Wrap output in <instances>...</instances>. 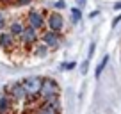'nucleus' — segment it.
<instances>
[{"mask_svg":"<svg viewBox=\"0 0 121 114\" xmlns=\"http://www.w3.org/2000/svg\"><path fill=\"white\" fill-rule=\"evenodd\" d=\"M59 93H60V88L55 80L48 79V77L43 79V86H41V91H39L41 102H55L59 98Z\"/></svg>","mask_w":121,"mask_h":114,"instance_id":"nucleus-1","label":"nucleus"},{"mask_svg":"<svg viewBox=\"0 0 121 114\" xmlns=\"http://www.w3.org/2000/svg\"><path fill=\"white\" fill-rule=\"evenodd\" d=\"M23 88H25L29 98H38L39 96V91H41V86H43V79L38 75H29L22 80Z\"/></svg>","mask_w":121,"mask_h":114,"instance_id":"nucleus-2","label":"nucleus"},{"mask_svg":"<svg viewBox=\"0 0 121 114\" xmlns=\"http://www.w3.org/2000/svg\"><path fill=\"white\" fill-rule=\"evenodd\" d=\"M46 29L55 31V32H62V29H64V18H62V14L59 11H53L48 14V18H46Z\"/></svg>","mask_w":121,"mask_h":114,"instance_id":"nucleus-3","label":"nucleus"},{"mask_svg":"<svg viewBox=\"0 0 121 114\" xmlns=\"http://www.w3.org/2000/svg\"><path fill=\"white\" fill-rule=\"evenodd\" d=\"M41 41H45L46 45L50 46V50H55V48H59V46H60L62 38H60V32H55V31L46 29V31L41 34Z\"/></svg>","mask_w":121,"mask_h":114,"instance_id":"nucleus-4","label":"nucleus"},{"mask_svg":"<svg viewBox=\"0 0 121 114\" xmlns=\"http://www.w3.org/2000/svg\"><path fill=\"white\" fill-rule=\"evenodd\" d=\"M20 41H22L23 46H34V43L39 41V34H38V29H34V27H25V31H23V34L20 36Z\"/></svg>","mask_w":121,"mask_h":114,"instance_id":"nucleus-5","label":"nucleus"},{"mask_svg":"<svg viewBox=\"0 0 121 114\" xmlns=\"http://www.w3.org/2000/svg\"><path fill=\"white\" fill-rule=\"evenodd\" d=\"M7 95L13 98V102H25V100L29 98V95H27V91H25V88H23L22 82L13 84L11 88L7 89Z\"/></svg>","mask_w":121,"mask_h":114,"instance_id":"nucleus-6","label":"nucleus"},{"mask_svg":"<svg viewBox=\"0 0 121 114\" xmlns=\"http://www.w3.org/2000/svg\"><path fill=\"white\" fill-rule=\"evenodd\" d=\"M27 25L29 27H34V29H43V27L46 25V18H45V14H41L39 11H30L29 14H27Z\"/></svg>","mask_w":121,"mask_h":114,"instance_id":"nucleus-7","label":"nucleus"},{"mask_svg":"<svg viewBox=\"0 0 121 114\" xmlns=\"http://www.w3.org/2000/svg\"><path fill=\"white\" fill-rule=\"evenodd\" d=\"M16 46V38L7 31H0V48H4V50H11Z\"/></svg>","mask_w":121,"mask_h":114,"instance_id":"nucleus-8","label":"nucleus"},{"mask_svg":"<svg viewBox=\"0 0 121 114\" xmlns=\"http://www.w3.org/2000/svg\"><path fill=\"white\" fill-rule=\"evenodd\" d=\"M13 98L5 93V95H0V114H9L13 109Z\"/></svg>","mask_w":121,"mask_h":114,"instance_id":"nucleus-9","label":"nucleus"},{"mask_svg":"<svg viewBox=\"0 0 121 114\" xmlns=\"http://www.w3.org/2000/svg\"><path fill=\"white\" fill-rule=\"evenodd\" d=\"M50 52V46L46 45L45 41H38L34 43V46H32V53H34L36 57H46Z\"/></svg>","mask_w":121,"mask_h":114,"instance_id":"nucleus-10","label":"nucleus"},{"mask_svg":"<svg viewBox=\"0 0 121 114\" xmlns=\"http://www.w3.org/2000/svg\"><path fill=\"white\" fill-rule=\"evenodd\" d=\"M25 27H27V25H25L23 22L16 20V22H13L11 25L7 27V29H9V32H11V34L14 36L16 39H20V36H22V34H23V31H25Z\"/></svg>","mask_w":121,"mask_h":114,"instance_id":"nucleus-11","label":"nucleus"},{"mask_svg":"<svg viewBox=\"0 0 121 114\" xmlns=\"http://www.w3.org/2000/svg\"><path fill=\"white\" fill-rule=\"evenodd\" d=\"M36 114H59V107L48 102H41V107L38 109Z\"/></svg>","mask_w":121,"mask_h":114,"instance_id":"nucleus-12","label":"nucleus"},{"mask_svg":"<svg viewBox=\"0 0 121 114\" xmlns=\"http://www.w3.org/2000/svg\"><path fill=\"white\" fill-rule=\"evenodd\" d=\"M109 61H110V57L105 53V55H103V59L100 61V64L96 66V70H95V77H96V79H100V77L103 75V71H105V68H107V64H109Z\"/></svg>","mask_w":121,"mask_h":114,"instance_id":"nucleus-13","label":"nucleus"},{"mask_svg":"<svg viewBox=\"0 0 121 114\" xmlns=\"http://www.w3.org/2000/svg\"><path fill=\"white\" fill-rule=\"evenodd\" d=\"M80 20H82V9L78 5H75V7H71V22L80 23Z\"/></svg>","mask_w":121,"mask_h":114,"instance_id":"nucleus-14","label":"nucleus"},{"mask_svg":"<svg viewBox=\"0 0 121 114\" xmlns=\"http://www.w3.org/2000/svg\"><path fill=\"white\" fill-rule=\"evenodd\" d=\"M89 61L91 59H86V61L80 64V73H82V75H87V71H89Z\"/></svg>","mask_w":121,"mask_h":114,"instance_id":"nucleus-15","label":"nucleus"},{"mask_svg":"<svg viewBox=\"0 0 121 114\" xmlns=\"http://www.w3.org/2000/svg\"><path fill=\"white\" fill-rule=\"evenodd\" d=\"M95 50H96V43H91V45H89V50H87V59H93Z\"/></svg>","mask_w":121,"mask_h":114,"instance_id":"nucleus-16","label":"nucleus"},{"mask_svg":"<svg viewBox=\"0 0 121 114\" xmlns=\"http://www.w3.org/2000/svg\"><path fill=\"white\" fill-rule=\"evenodd\" d=\"M7 29V20H5V16L0 13V31H5Z\"/></svg>","mask_w":121,"mask_h":114,"instance_id":"nucleus-17","label":"nucleus"},{"mask_svg":"<svg viewBox=\"0 0 121 114\" xmlns=\"http://www.w3.org/2000/svg\"><path fill=\"white\" fill-rule=\"evenodd\" d=\"M77 68V62H66V64H60V70H75Z\"/></svg>","mask_w":121,"mask_h":114,"instance_id":"nucleus-18","label":"nucleus"},{"mask_svg":"<svg viewBox=\"0 0 121 114\" xmlns=\"http://www.w3.org/2000/svg\"><path fill=\"white\" fill-rule=\"evenodd\" d=\"M53 7H55L57 11H60V9H64V7H66V2H64V0H57L55 4H53Z\"/></svg>","mask_w":121,"mask_h":114,"instance_id":"nucleus-19","label":"nucleus"},{"mask_svg":"<svg viewBox=\"0 0 121 114\" xmlns=\"http://www.w3.org/2000/svg\"><path fill=\"white\" fill-rule=\"evenodd\" d=\"M121 22V13H119V14H116V16H114V20H112V29H116V27H117V23H119Z\"/></svg>","mask_w":121,"mask_h":114,"instance_id":"nucleus-20","label":"nucleus"},{"mask_svg":"<svg viewBox=\"0 0 121 114\" xmlns=\"http://www.w3.org/2000/svg\"><path fill=\"white\" fill-rule=\"evenodd\" d=\"M32 0H14V4L16 5H29Z\"/></svg>","mask_w":121,"mask_h":114,"instance_id":"nucleus-21","label":"nucleus"},{"mask_svg":"<svg viewBox=\"0 0 121 114\" xmlns=\"http://www.w3.org/2000/svg\"><path fill=\"white\" fill-rule=\"evenodd\" d=\"M75 2H77V5H78L80 9H84V7H86V4H87V0H75Z\"/></svg>","mask_w":121,"mask_h":114,"instance_id":"nucleus-22","label":"nucleus"},{"mask_svg":"<svg viewBox=\"0 0 121 114\" xmlns=\"http://www.w3.org/2000/svg\"><path fill=\"white\" fill-rule=\"evenodd\" d=\"M114 11H121V2H116V4H114Z\"/></svg>","mask_w":121,"mask_h":114,"instance_id":"nucleus-23","label":"nucleus"},{"mask_svg":"<svg viewBox=\"0 0 121 114\" xmlns=\"http://www.w3.org/2000/svg\"><path fill=\"white\" fill-rule=\"evenodd\" d=\"M98 14H100L98 11H93V13H91V14H89V18H96V16H98Z\"/></svg>","mask_w":121,"mask_h":114,"instance_id":"nucleus-24","label":"nucleus"},{"mask_svg":"<svg viewBox=\"0 0 121 114\" xmlns=\"http://www.w3.org/2000/svg\"><path fill=\"white\" fill-rule=\"evenodd\" d=\"M0 2H2V0H0Z\"/></svg>","mask_w":121,"mask_h":114,"instance_id":"nucleus-25","label":"nucleus"}]
</instances>
